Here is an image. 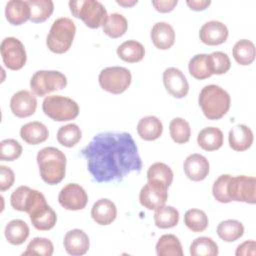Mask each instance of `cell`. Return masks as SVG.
<instances>
[{
	"label": "cell",
	"instance_id": "obj_46",
	"mask_svg": "<svg viewBox=\"0 0 256 256\" xmlns=\"http://www.w3.org/2000/svg\"><path fill=\"white\" fill-rule=\"evenodd\" d=\"M235 254L237 256H255L256 254V242L253 240L250 241H245L242 244H240L237 249Z\"/></svg>",
	"mask_w": 256,
	"mask_h": 256
},
{
	"label": "cell",
	"instance_id": "obj_20",
	"mask_svg": "<svg viewBox=\"0 0 256 256\" xmlns=\"http://www.w3.org/2000/svg\"><path fill=\"white\" fill-rule=\"evenodd\" d=\"M91 216L97 224L109 225L116 219L117 208L111 200L107 198H101L93 204L91 209Z\"/></svg>",
	"mask_w": 256,
	"mask_h": 256
},
{
	"label": "cell",
	"instance_id": "obj_29",
	"mask_svg": "<svg viewBox=\"0 0 256 256\" xmlns=\"http://www.w3.org/2000/svg\"><path fill=\"white\" fill-rule=\"evenodd\" d=\"M156 253L158 256H182L181 242L173 234H164L156 244Z\"/></svg>",
	"mask_w": 256,
	"mask_h": 256
},
{
	"label": "cell",
	"instance_id": "obj_13",
	"mask_svg": "<svg viewBox=\"0 0 256 256\" xmlns=\"http://www.w3.org/2000/svg\"><path fill=\"white\" fill-rule=\"evenodd\" d=\"M59 204L67 210H81L88 202V196L82 186L76 183H69L64 186L58 195Z\"/></svg>",
	"mask_w": 256,
	"mask_h": 256
},
{
	"label": "cell",
	"instance_id": "obj_27",
	"mask_svg": "<svg viewBox=\"0 0 256 256\" xmlns=\"http://www.w3.org/2000/svg\"><path fill=\"white\" fill-rule=\"evenodd\" d=\"M117 55L125 62L136 63L144 58L145 48L136 40H128L118 46Z\"/></svg>",
	"mask_w": 256,
	"mask_h": 256
},
{
	"label": "cell",
	"instance_id": "obj_2",
	"mask_svg": "<svg viewBox=\"0 0 256 256\" xmlns=\"http://www.w3.org/2000/svg\"><path fill=\"white\" fill-rule=\"evenodd\" d=\"M37 163L42 180L50 185L60 183L66 173V156L55 147H45L37 154Z\"/></svg>",
	"mask_w": 256,
	"mask_h": 256
},
{
	"label": "cell",
	"instance_id": "obj_19",
	"mask_svg": "<svg viewBox=\"0 0 256 256\" xmlns=\"http://www.w3.org/2000/svg\"><path fill=\"white\" fill-rule=\"evenodd\" d=\"M150 37L154 46L160 50L171 48L175 42L174 29L166 22L155 23L151 29Z\"/></svg>",
	"mask_w": 256,
	"mask_h": 256
},
{
	"label": "cell",
	"instance_id": "obj_30",
	"mask_svg": "<svg viewBox=\"0 0 256 256\" xmlns=\"http://www.w3.org/2000/svg\"><path fill=\"white\" fill-rule=\"evenodd\" d=\"M235 61L243 66L250 65L255 60V45L247 39H241L235 43L232 49Z\"/></svg>",
	"mask_w": 256,
	"mask_h": 256
},
{
	"label": "cell",
	"instance_id": "obj_16",
	"mask_svg": "<svg viewBox=\"0 0 256 256\" xmlns=\"http://www.w3.org/2000/svg\"><path fill=\"white\" fill-rule=\"evenodd\" d=\"M228 34L229 32L227 26L224 23L216 20L204 23L199 31L200 40L204 44L210 46L224 43L228 38Z\"/></svg>",
	"mask_w": 256,
	"mask_h": 256
},
{
	"label": "cell",
	"instance_id": "obj_21",
	"mask_svg": "<svg viewBox=\"0 0 256 256\" xmlns=\"http://www.w3.org/2000/svg\"><path fill=\"white\" fill-rule=\"evenodd\" d=\"M253 139L252 130L244 124H238L229 131V145L235 151L242 152L247 150L251 147Z\"/></svg>",
	"mask_w": 256,
	"mask_h": 256
},
{
	"label": "cell",
	"instance_id": "obj_47",
	"mask_svg": "<svg viewBox=\"0 0 256 256\" xmlns=\"http://www.w3.org/2000/svg\"><path fill=\"white\" fill-rule=\"evenodd\" d=\"M177 0H153L152 5L154 8L161 13L171 12L177 5Z\"/></svg>",
	"mask_w": 256,
	"mask_h": 256
},
{
	"label": "cell",
	"instance_id": "obj_14",
	"mask_svg": "<svg viewBox=\"0 0 256 256\" xmlns=\"http://www.w3.org/2000/svg\"><path fill=\"white\" fill-rule=\"evenodd\" d=\"M163 83L166 91L175 98H183L188 94V81L182 71L175 67H169L163 72Z\"/></svg>",
	"mask_w": 256,
	"mask_h": 256
},
{
	"label": "cell",
	"instance_id": "obj_15",
	"mask_svg": "<svg viewBox=\"0 0 256 256\" xmlns=\"http://www.w3.org/2000/svg\"><path fill=\"white\" fill-rule=\"evenodd\" d=\"M37 108V99L34 94L28 90L16 92L10 100V109L12 113L19 118H26L33 115Z\"/></svg>",
	"mask_w": 256,
	"mask_h": 256
},
{
	"label": "cell",
	"instance_id": "obj_23",
	"mask_svg": "<svg viewBox=\"0 0 256 256\" xmlns=\"http://www.w3.org/2000/svg\"><path fill=\"white\" fill-rule=\"evenodd\" d=\"M32 225L40 231H47L52 229L57 221L55 211L48 205L44 204L29 214Z\"/></svg>",
	"mask_w": 256,
	"mask_h": 256
},
{
	"label": "cell",
	"instance_id": "obj_4",
	"mask_svg": "<svg viewBox=\"0 0 256 256\" xmlns=\"http://www.w3.org/2000/svg\"><path fill=\"white\" fill-rule=\"evenodd\" d=\"M75 32V23L70 18L61 17L56 19L46 38L48 49L56 54L67 52L73 43Z\"/></svg>",
	"mask_w": 256,
	"mask_h": 256
},
{
	"label": "cell",
	"instance_id": "obj_6",
	"mask_svg": "<svg viewBox=\"0 0 256 256\" xmlns=\"http://www.w3.org/2000/svg\"><path fill=\"white\" fill-rule=\"evenodd\" d=\"M42 109L45 115L58 122L73 120L79 114L78 104L71 98L60 95L45 97L42 103Z\"/></svg>",
	"mask_w": 256,
	"mask_h": 256
},
{
	"label": "cell",
	"instance_id": "obj_36",
	"mask_svg": "<svg viewBox=\"0 0 256 256\" xmlns=\"http://www.w3.org/2000/svg\"><path fill=\"white\" fill-rule=\"evenodd\" d=\"M81 136L82 133L80 128L74 123L64 125L57 131V141L62 146L68 148L75 146L80 141Z\"/></svg>",
	"mask_w": 256,
	"mask_h": 256
},
{
	"label": "cell",
	"instance_id": "obj_41",
	"mask_svg": "<svg viewBox=\"0 0 256 256\" xmlns=\"http://www.w3.org/2000/svg\"><path fill=\"white\" fill-rule=\"evenodd\" d=\"M54 247L52 242L43 237H35L33 238L28 246L26 251L22 253L23 256L27 255H40V256H51L53 254Z\"/></svg>",
	"mask_w": 256,
	"mask_h": 256
},
{
	"label": "cell",
	"instance_id": "obj_11",
	"mask_svg": "<svg viewBox=\"0 0 256 256\" xmlns=\"http://www.w3.org/2000/svg\"><path fill=\"white\" fill-rule=\"evenodd\" d=\"M0 52L3 63L10 70H19L26 63L27 55L24 45L15 37L4 38L1 42Z\"/></svg>",
	"mask_w": 256,
	"mask_h": 256
},
{
	"label": "cell",
	"instance_id": "obj_25",
	"mask_svg": "<svg viewBox=\"0 0 256 256\" xmlns=\"http://www.w3.org/2000/svg\"><path fill=\"white\" fill-rule=\"evenodd\" d=\"M137 132L143 140L154 141L161 136L163 125L156 116H146L139 120L137 124Z\"/></svg>",
	"mask_w": 256,
	"mask_h": 256
},
{
	"label": "cell",
	"instance_id": "obj_49",
	"mask_svg": "<svg viewBox=\"0 0 256 256\" xmlns=\"http://www.w3.org/2000/svg\"><path fill=\"white\" fill-rule=\"evenodd\" d=\"M117 4H119L120 6H123V7H132L133 5L137 4V0H117L116 1Z\"/></svg>",
	"mask_w": 256,
	"mask_h": 256
},
{
	"label": "cell",
	"instance_id": "obj_35",
	"mask_svg": "<svg viewBox=\"0 0 256 256\" xmlns=\"http://www.w3.org/2000/svg\"><path fill=\"white\" fill-rule=\"evenodd\" d=\"M170 136L177 144L187 143L191 136V129L189 123L180 117L171 120L169 124Z\"/></svg>",
	"mask_w": 256,
	"mask_h": 256
},
{
	"label": "cell",
	"instance_id": "obj_7",
	"mask_svg": "<svg viewBox=\"0 0 256 256\" xmlns=\"http://www.w3.org/2000/svg\"><path fill=\"white\" fill-rule=\"evenodd\" d=\"M67 85L64 74L55 70H40L35 72L30 80V88L33 94L45 96L53 91L61 90Z\"/></svg>",
	"mask_w": 256,
	"mask_h": 256
},
{
	"label": "cell",
	"instance_id": "obj_9",
	"mask_svg": "<svg viewBox=\"0 0 256 256\" xmlns=\"http://www.w3.org/2000/svg\"><path fill=\"white\" fill-rule=\"evenodd\" d=\"M228 196L231 201L256 203V179L251 176H231L227 186Z\"/></svg>",
	"mask_w": 256,
	"mask_h": 256
},
{
	"label": "cell",
	"instance_id": "obj_33",
	"mask_svg": "<svg viewBox=\"0 0 256 256\" xmlns=\"http://www.w3.org/2000/svg\"><path fill=\"white\" fill-rule=\"evenodd\" d=\"M154 222L158 228L168 229L175 227L179 222V212L172 206H162L155 210Z\"/></svg>",
	"mask_w": 256,
	"mask_h": 256
},
{
	"label": "cell",
	"instance_id": "obj_26",
	"mask_svg": "<svg viewBox=\"0 0 256 256\" xmlns=\"http://www.w3.org/2000/svg\"><path fill=\"white\" fill-rule=\"evenodd\" d=\"M197 143L203 150H218L223 145V133L217 127H206L198 133Z\"/></svg>",
	"mask_w": 256,
	"mask_h": 256
},
{
	"label": "cell",
	"instance_id": "obj_39",
	"mask_svg": "<svg viewBox=\"0 0 256 256\" xmlns=\"http://www.w3.org/2000/svg\"><path fill=\"white\" fill-rule=\"evenodd\" d=\"M207 57V54H197L190 59L188 69L190 75L195 79L203 80L212 76L208 67Z\"/></svg>",
	"mask_w": 256,
	"mask_h": 256
},
{
	"label": "cell",
	"instance_id": "obj_37",
	"mask_svg": "<svg viewBox=\"0 0 256 256\" xmlns=\"http://www.w3.org/2000/svg\"><path fill=\"white\" fill-rule=\"evenodd\" d=\"M192 256H216L218 255V245L209 237H198L190 245Z\"/></svg>",
	"mask_w": 256,
	"mask_h": 256
},
{
	"label": "cell",
	"instance_id": "obj_40",
	"mask_svg": "<svg viewBox=\"0 0 256 256\" xmlns=\"http://www.w3.org/2000/svg\"><path fill=\"white\" fill-rule=\"evenodd\" d=\"M208 67L211 72V74L221 75L225 74L229 71L231 67V62L228 57V55L224 52L216 51L208 55Z\"/></svg>",
	"mask_w": 256,
	"mask_h": 256
},
{
	"label": "cell",
	"instance_id": "obj_31",
	"mask_svg": "<svg viewBox=\"0 0 256 256\" xmlns=\"http://www.w3.org/2000/svg\"><path fill=\"white\" fill-rule=\"evenodd\" d=\"M244 233L243 224L234 219H228L219 223L217 235L225 242H234L242 237Z\"/></svg>",
	"mask_w": 256,
	"mask_h": 256
},
{
	"label": "cell",
	"instance_id": "obj_22",
	"mask_svg": "<svg viewBox=\"0 0 256 256\" xmlns=\"http://www.w3.org/2000/svg\"><path fill=\"white\" fill-rule=\"evenodd\" d=\"M30 6L28 1L10 0L5 7V16L7 21L15 26H19L30 20Z\"/></svg>",
	"mask_w": 256,
	"mask_h": 256
},
{
	"label": "cell",
	"instance_id": "obj_42",
	"mask_svg": "<svg viewBox=\"0 0 256 256\" xmlns=\"http://www.w3.org/2000/svg\"><path fill=\"white\" fill-rule=\"evenodd\" d=\"M148 180H159L166 186H170L173 181V172L171 168L162 162L153 163L147 171Z\"/></svg>",
	"mask_w": 256,
	"mask_h": 256
},
{
	"label": "cell",
	"instance_id": "obj_1",
	"mask_svg": "<svg viewBox=\"0 0 256 256\" xmlns=\"http://www.w3.org/2000/svg\"><path fill=\"white\" fill-rule=\"evenodd\" d=\"M81 153L93 180L98 183L121 181L129 173H139L142 169L137 145L128 132L99 133Z\"/></svg>",
	"mask_w": 256,
	"mask_h": 256
},
{
	"label": "cell",
	"instance_id": "obj_3",
	"mask_svg": "<svg viewBox=\"0 0 256 256\" xmlns=\"http://www.w3.org/2000/svg\"><path fill=\"white\" fill-rule=\"evenodd\" d=\"M198 103L207 119L217 120L229 111L231 99L226 90L218 85L210 84L200 91Z\"/></svg>",
	"mask_w": 256,
	"mask_h": 256
},
{
	"label": "cell",
	"instance_id": "obj_48",
	"mask_svg": "<svg viewBox=\"0 0 256 256\" xmlns=\"http://www.w3.org/2000/svg\"><path fill=\"white\" fill-rule=\"evenodd\" d=\"M186 4L189 6L191 10L194 11H202L208 8L211 4L210 0H187Z\"/></svg>",
	"mask_w": 256,
	"mask_h": 256
},
{
	"label": "cell",
	"instance_id": "obj_34",
	"mask_svg": "<svg viewBox=\"0 0 256 256\" xmlns=\"http://www.w3.org/2000/svg\"><path fill=\"white\" fill-rule=\"evenodd\" d=\"M128 28L126 18L119 13L108 15L106 23L103 25V32L111 38H119L125 34Z\"/></svg>",
	"mask_w": 256,
	"mask_h": 256
},
{
	"label": "cell",
	"instance_id": "obj_10",
	"mask_svg": "<svg viewBox=\"0 0 256 256\" xmlns=\"http://www.w3.org/2000/svg\"><path fill=\"white\" fill-rule=\"evenodd\" d=\"M11 206L17 210L31 214L40 206L47 204L45 196L38 190L28 186H19L10 196Z\"/></svg>",
	"mask_w": 256,
	"mask_h": 256
},
{
	"label": "cell",
	"instance_id": "obj_24",
	"mask_svg": "<svg viewBox=\"0 0 256 256\" xmlns=\"http://www.w3.org/2000/svg\"><path fill=\"white\" fill-rule=\"evenodd\" d=\"M21 138L30 145H37L47 140L48 128L41 122L33 121L24 124L20 129Z\"/></svg>",
	"mask_w": 256,
	"mask_h": 256
},
{
	"label": "cell",
	"instance_id": "obj_5",
	"mask_svg": "<svg viewBox=\"0 0 256 256\" xmlns=\"http://www.w3.org/2000/svg\"><path fill=\"white\" fill-rule=\"evenodd\" d=\"M69 7L72 15L81 19L84 24L91 29L103 26L108 19L105 7L96 0L70 1Z\"/></svg>",
	"mask_w": 256,
	"mask_h": 256
},
{
	"label": "cell",
	"instance_id": "obj_38",
	"mask_svg": "<svg viewBox=\"0 0 256 256\" xmlns=\"http://www.w3.org/2000/svg\"><path fill=\"white\" fill-rule=\"evenodd\" d=\"M184 223L192 232H203L208 227V217L203 210L189 209L184 215Z\"/></svg>",
	"mask_w": 256,
	"mask_h": 256
},
{
	"label": "cell",
	"instance_id": "obj_28",
	"mask_svg": "<svg viewBox=\"0 0 256 256\" xmlns=\"http://www.w3.org/2000/svg\"><path fill=\"white\" fill-rule=\"evenodd\" d=\"M7 241L12 245H20L26 241L29 236L28 225L20 219L11 220L4 230Z\"/></svg>",
	"mask_w": 256,
	"mask_h": 256
},
{
	"label": "cell",
	"instance_id": "obj_12",
	"mask_svg": "<svg viewBox=\"0 0 256 256\" xmlns=\"http://www.w3.org/2000/svg\"><path fill=\"white\" fill-rule=\"evenodd\" d=\"M168 186L159 180H148L139 194V201L148 210H157L164 206L168 198Z\"/></svg>",
	"mask_w": 256,
	"mask_h": 256
},
{
	"label": "cell",
	"instance_id": "obj_32",
	"mask_svg": "<svg viewBox=\"0 0 256 256\" xmlns=\"http://www.w3.org/2000/svg\"><path fill=\"white\" fill-rule=\"evenodd\" d=\"M30 21L33 23H42L46 21L53 13L54 3L51 0H29Z\"/></svg>",
	"mask_w": 256,
	"mask_h": 256
},
{
	"label": "cell",
	"instance_id": "obj_17",
	"mask_svg": "<svg viewBox=\"0 0 256 256\" xmlns=\"http://www.w3.org/2000/svg\"><path fill=\"white\" fill-rule=\"evenodd\" d=\"M184 172L186 176L195 182L204 180L209 174V162L201 154L194 153L186 157L184 161Z\"/></svg>",
	"mask_w": 256,
	"mask_h": 256
},
{
	"label": "cell",
	"instance_id": "obj_45",
	"mask_svg": "<svg viewBox=\"0 0 256 256\" xmlns=\"http://www.w3.org/2000/svg\"><path fill=\"white\" fill-rule=\"evenodd\" d=\"M15 175L10 167L5 165L0 166V190L6 191L14 184Z\"/></svg>",
	"mask_w": 256,
	"mask_h": 256
},
{
	"label": "cell",
	"instance_id": "obj_18",
	"mask_svg": "<svg viewBox=\"0 0 256 256\" xmlns=\"http://www.w3.org/2000/svg\"><path fill=\"white\" fill-rule=\"evenodd\" d=\"M64 248L72 256L84 255L90 246L88 235L80 229H72L64 236Z\"/></svg>",
	"mask_w": 256,
	"mask_h": 256
},
{
	"label": "cell",
	"instance_id": "obj_44",
	"mask_svg": "<svg viewBox=\"0 0 256 256\" xmlns=\"http://www.w3.org/2000/svg\"><path fill=\"white\" fill-rule=\"evenodd\" d=\"M231 175L229 174H223L220 175L214 182L212 187V193L214 198L220 202V203H229L231 202L228 192H227V186L228 182L230 180Z\"/></svg>",
	"mask_w": 256,
	"mask_h": 256
},
{
	"label": "cell",
	"instance_id": "obj_8",
	"mask_svg": "<svg viewBox=\"0 0 256 256\" xmlns=\"http://www.w3.org/2000/svg\"><path fill=\"white\" fill-rule=\"evenodd\" d=\"M131 72L120 66L104 68L98 77L101 88L112 94H121L128 89L131 84Z\"/></svg>",
	"mask_w": 256,
	"mask_h": 256
},
{
	"label": "cell",
	"instance_id": "obj_43",
	"mask_svg": "<svg viewBox=\"0 0 256 256\" xmlns=\"http://www.w3.org/2000/svg\"><path fill=\"white\" fill-rule=\"evenodd\" d=\"M22 154V146L15 139H5L0 142V159L14 161Z\"/></svg>",
	"mask_w": 256,
	"mask_h": 256
}]
</instances>
